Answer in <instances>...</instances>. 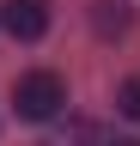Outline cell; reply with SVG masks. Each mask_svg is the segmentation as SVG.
<instances>
[{
    "label": "cell",
    "mask_w": 140,
    "mask_h": 146,
    "mask_svg": "<svg viewBox=\"0 0 140 146\" xmlns=\"http://www.w3.org/2000/svg\"><path fill=\"white\" fill-rule=\"evenodd\" d=\"M61 104H67V79L61 73H25L19 85H12V110H19L25 122H55L61 116Z\"/></svg>",
    "instance_id": "6da1fadb"
},
{
    "label": "cell",
    "mask_w": 140,
    "mask_h": 146,
    "mask_svg": "<svg viewBox=\"0 0 140 146\" xmlns=\"http://www.w3.org/2000/svg\"><path fill=\"white\" fill-rule=\"evenodd\" d=\"M98 31H128V12H122V0H98Z\"/></svg>",
    "instance_id": "277c9868"
},
{
    "label": "cell",
    "mask_w": 140,
    "mask_h": 146,
    "mask_svg": "<svg viewBox=\"0 0 140 146\" xmlns=\"http://www.w3.org/2000/svg\"><path fill=\"white\" fill-rule=\"evenodd\" d=\"M0 31L12 43H37L49 31V0H0Z\"/></svg>",
    "instance_id": "7a4b0ae2"
},
{
    "label": "cell",
    "mask_w": 140,
    "mask_h": 146,
    "mask_svg": "<svg viewBox=\"0 0 140 146\" xmlns=\"http://www.w3.org/2000/svg\"><path fill=\"white\" fill-rule=\"evenodd\" d=\"M116 146H140V140H116Z\"/></svg>",
    "instance_id": "5b68a950"
},
{
    "label": "cell",
    "mask_w": 140,
    "mask_h": 146,
    "mask_svg": "<svg viewBox=\"0 0 140 146\" xmlns=\"http://www.w3.org/2000/svg\"><path fill=\"white\" fill-rule=\"evenodd\" d=\"M116 110L128 122H140V73H128V79H122V91H116Z\"/></svg>",
    "instance_id": "3957f363"
}]
</instances>
